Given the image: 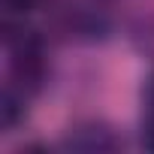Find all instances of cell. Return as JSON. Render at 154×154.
I'll list each match as a JSON object with an SVG mask.
<instances>
[{
	"label": "cell",
	"instance_id": "obj_1",
	"mask_svg": "<svg viewBox=\"0 0 154 154\" xmlns=\"http://www.w3.org/2000/svg\"><path fill=\"white\" fill-rule=\"evenodd\" d=\"M57 27H60V33H66L75 42H103L112 33V21H109L106 9H100V3L63 6V12L57 15Z\"/></svg>",
	"mask_w": 154,
	"mask_h": 154
},
{
	"label": "cell",
	"instance_id": "obj_2",
	"mask_svg": "<svg viewBox=\"0 0 154 154\" xmlns=\"http://www.w3.org/2000/svg\"><path fill=\"white\" fill-rule=\"evenodd\" d=\"M63 148L66 151H88V154H106V151H118L121 148V136L115 133V127H109L106 121H82L66 130L63 136Z\"/></svg>",
	"mask_w": 154,
	"mask_h": 154
},
{
	"label": "cell",
	"instance_id": "obj_3",
	"mask_svg": "<svg viewBox=\"0 0 154 154\" xmlns=\"http://www.w3.org/2000/svg\"><path fill=\"white\" fill-rule=\"evenodd\" d=\"M27 94L21 88H15L12 82H6L3 94H0V127H3V133H15L24 118H27Z\"/></svg>",
	"mask_w": 154,
	"mask_h": 154
},
{
	"label": "cell",
	"instance_id": "obj_4",
	"mask_svg": "<svg viewBox=\"0 0 154 154\" xmlns=\"http://www.w3.org/2000/svg\"><path fill=\"white\" fill-rule=\"evenodd\" d=\"M42 3H45V0H3V9H6V15H15V18H24L27 12L39 9Z\"/></svg>",
	"mask_w": 154,
	"mask_h": 154
},
{
	"label": "cell",
	"instance_id": "obj_5",
	"mask_svg": "<svg viewBox=\"0 0 154 154\" xmlns=\"http://www.w3.org/2000/svg\"><path fill=\"white\" fill-rule=\"evenodd\" d=\"M139 145L145 151H154V115L151 112H145V121L139 127Z\"/></svg>",
	"mask_w": 154,
	"mask_h": 154
},
{
	"label": "cell",
	"instance_id": "obj_6",
	"mask_svg": "<svg viewBox=\"0 0 154 154\" xmlns=\"http://www.w3.org/2000/svg\"><path fill=\"white\" fill-rule=\"evenodd\" d=\"M142 103H145V112L154 115V72L148 75L145 85H142Z\"/></svg>",
	"mask_w": 154,
	"mask_h": 154
}]
</instances>
